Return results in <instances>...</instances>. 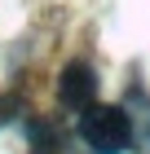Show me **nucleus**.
I'll list each match as a JSON object with an SVG mask.
<instances>
[{"instance_id": "f03ea898", "label": "nucleus", "mask_w": 150, "mask_h": 154, "mask_svg": "<svg viewBox=\"0 0 150 154\" xmlns=\"http://www.w3.org/2000/svg\"><path fill=\"white\" fill-rule=\"evenodd\" d=\"M58 97H62V106H71V110H88L93 106V97H97V75H93L88 62H71L66 71L58 75Z\"/></svg>"}, {"instance_id": "f257e3e1", "label": "nucleus", "mask_w": 150, "mask_h": 154, "mask_svg": "<svg viewBox=\"0 0 150 154\" xmlns=\"http://www.w3.org/2000/svg\"><path fill=\"white\" fill-rule=\"evenodd\" d=\"M80 137L97 154H124L132 145V119L119 106H88L80 119Z\"/></svg>"}]
</instances>
